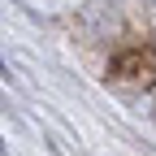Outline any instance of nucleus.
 I'll list each match as a JSON object with an SVG mask.
<instances>
[{"label": "nucleus", "instance_id": "1", "mask_svg": "<svg viewBox=\"0 0 156 156\" xmlns=\"http://www.w3.org/2000/svg\"><path fill=\"white\" fill-rule=\"evenodd\" d=\"M0 78H9V69H5V61H0Z\"/></svg>", "mask_w": 156, "mask_h": 156}, {"label": "nucleus", "instance_id": "2", "mask_svg": "<svg viewBox=\"0 0 156 156\" xmlns=\"http://www.w3.org/2000/svg\"><path fill=\"white\" fill-rule=\"evenodd\" d=\"M152 5H156V0H152Z\"/></svg>", "mask_w": 156, "mask_h": 156}]
</instances>
